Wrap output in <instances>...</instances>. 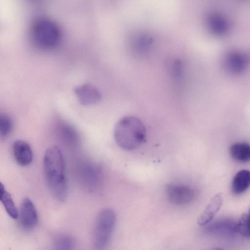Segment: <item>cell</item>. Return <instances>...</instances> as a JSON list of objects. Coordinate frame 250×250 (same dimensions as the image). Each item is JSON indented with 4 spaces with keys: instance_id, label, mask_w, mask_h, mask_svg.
<instances>
[{
    "instance_id": "7",
    "label": "cell",
    "mask_w": 250,
    "mask_h": 250,
    "mask_svg": "<svg viewBox=\"0 0 250 250\" xmlns=\"http://www.w3.org/2000/svg\"><path fill=\"white\" fill-rule=\"evenodd\" d=\"M80 103L83 105H90L98 103L101 95L99 91L92 84L86 83L74 89Z\"/></svg>"
},
{
    "instance_id": "13",
    "label": "cell",
    "mask_w": 250,
    "mask_h": 250,
    "mask_svg": "<svg viewBox=\"0 0 250 250\" xmlns=\"http://www.w3.org/2000/svg\"><path fill=\"white\" fill-rule=\"evenodd\" d=\"M232 158L241 163H246L250 159V146L244 142L236 143L232 145L229 148Z\"/></svg>"
},
{
    "instance_id": "20",
    "label": "cell",
    "mask_w": 250,
    "mask_h": 250,
    "mask_svg": "<svg viewBox=\"0 0 250 250\" xmlns=\"http://www.w3.org/2000/svg\"><path fill=\"white\" fill-rule=\"evenodd\" d=\"M6 191L4 186L0 182V200Z\"/></svg>"
},
{
    "instance_id": "21",
    "label": "cell",
    "mask_w": 250,
    "mask_h": 250,
    "mask_svg": "<svg viewBox=\"0 0 250 250\" xmlns=\"http://www.w3.org/2000/svg\"><path fill=\"white\" fill-rule=\"evenodd\" d=\"M211 250H224V249L220 248H215L212 249Z\"/></svg>"
},
{
    "instance_id": "9",
    "label": "cell",
    "mask_w": 250,
    "mask_h": 250,
    "mask_svg": "<svg viewBox=\"0 0 250 250\" xmlns=\"http://www.w3.org/2000/svg\"><path fill=\"white\" fill-rule=\"evenodd\" d=\"M13 152L17 163L21 166H27L33 160V152L30 145L25 141L18 140L13 145Z\"/></svg>"
},
{
    "instance_id": "10",
    "label": "cell",
    "mask_w": 250,
    "mask_h": 250,
    "mask_svg": "<svg viewBox=\"0 0 250 250\" xmlns=\"http://www.w3.org/2000/svg\"><path fill=\"white\" fill-rule=\"evenodd\" d=\"M248 63L247 55L242 52L234 51L229 53L225 60L226 66L231 73L238 74L243 71Z\"/></svg>"
},
{
    "instance_id": "12",
    "label": "cell",
    "mask_w": 250,
    "mask_h": 250,
    "mask_svg": "<svg viewBox=\"0 0 250 250\" xmlns=\"http://www.w3.org/2000/svg\"><path fill=\"white\" fill-rule=\"evenodd\" d=\"M250 172L246 169L238 171L234 177L231 189L234 194L239 195L244 192L249 187Z\"/></svg>"
},
{
    "instance_id": "2",
    "label": "cell",
    "mask_w": 250,
    "mask_h": 250,
    "mask_svg": "<svg viewBox=\"0 0 250 250\" xmlns=\"http://www.w3.org/2000/svg\"><path fill=\"white\" fill-rule=\"evenodd\" d=\"M114 137L117 145L126 150L136 149L146 139V129L143 123L133 116L121 118L114 128Z\"/></svg>"
},
{
    "instance_id": "3",
    "label": "cell",
    "mask_w": 250,
    "mask_h": 250,
    "mask_svg": "<svg viewBox=\"0 0 250 250\" xmlns=\"http://www.w3.org/2000/svg\"><path fill=\"white\" fill-rule=\"evenodd\" d=\"M116 223V214L112 209L105 208L99 212L93 229L94 250H107Z\"/></svg>"
},
{
    "instance_id": "8",
    "label": "cell",
    "mask_w": 250,
    "mask_h": 250,
    "mask_svg": "<svg viewBox=\"0 0 250 250\" xmlns=\"http://www.w3.org/2000/svg\"><path fill=\"white\" fill-rule=\"evenodd\" d=\"M223 203V196L222 193L214 195L198 217L197 224L200 226H204L210 222L221 208Z\"/></svg>"
},
{
    "instance_id": "19",
    "label": "cell",
    "mask_w": 250,
    "mask_h": 250,
    "mask_svg": "<svg viewBox=\"0 0 250 250\" xmlns=\"http://www.w3.org/2000/svg\"><path fill=\"white\" fill-rule=\"evenodd\" d=\"M182 73V63L179 60L174 61L172 66V74L175 79H179Z\"/></svg>"
},
{
    "instance_id": "15",
    "label": "cell",
    "mask_w": 250,
    "mask_h": 250,
    "mask_svg": "<svg viewBox=\"0 0 250 250\" xmlns=\"http://www.w3.org/2000/svg\"><path fill=\"white\" fill-rule=\"evenodd\" d=\"M234 231L243 236L250 237V216L249 214L245 213L241 215L238 222L235 224Z\"/></svg>"
},
{
    "instance_id": "17",
    "label": "cell",
    "mask_w": 250,
    "mask_h": 250,
    "mask_svg": "<svg viewBox=\"0 0 250 250\" xmlns=\"http://www.w3.org/2000/svg\"><path fill=\"white\" fill-rule=\"evenodd\" d=\"M13 123L11 118L7 115L0 113V136L5 137L12 130Z\"/></svg>"
},
{
    "instance_id": "6",
    "label": "cell",
    "mask_w": 250,
    "mask_h": 250,
    "mask_svg": "<svg viewBox=\"0 0 250 250\" xmlns=\"http://www.w3.org/2000/svg\"><path fill=\"white\" fill-rule=\"evenodd\" d=\"M18 218L20 225L25 229H31L37 225L38 213L34 204L28 198L22 200Z\"/></svg>"
},
{
    "instance_id": "16",
    "label": "cell",
    "mask_w": 250,
    "mask_h": 250,
    "mask_svg": "<svg viewBox=\"0 0 250 250\" xmlns=\"http://www.w3.org/2000/svg\"><path fill=\"white\" fill-rule=\"evenodd\" d=\"M74 246L73 238L69 235L62 234L57 238L54 250H74Z\"/></svg>"
},
{
    "instance_id": "1",
    "label": "cell",
    "mask_w": 250,
    "mask_h": 250,
    "mask_svg": "<svg viewBox=\"0 0 250 250\" xmlns=\"http://www.w3.org/2000/svg\"><path fill=\"white\" fill-rule=\"evenodd\" d=\"M43 173L51 195L59 201L67 196L68 186L63 154L59 147L53 146L46 151L43 161Z\"/></svg>"
},
{
    "instance_id": "18",
    "label": "cell",
    "mask_w": 250,
    "mask_h": 250,
    "mask_svg": "<svg viewBox=\"0 0 250 250\" xmlns=\"http://www.w3.org/2000/svg\"><path fill=\"white\" fill-rule=\"evenodd\" d=\"M74 131L70 126L63 125L62 129L63 138L71 143L75 141L77 138V134Z\"/></svg>"
},
{
    "instance_id": "11",
    "label": "cell",
    "mask_w": 250,
    "mask_h": 250,
    "mask_svg": "<svg viewBox=\"0 0 250 250\" xmlns=\"http://www.w3.org/2000/svg\"><path fill=\"white\" fill-rule=\"evenodd\" d=\"M207 23L209 30L216 35H222L225 33L229 27L227 19L218 13L210 14L208 17Z\"/></svg>"
},
{
    "instance_id": "5",
    "label": "cell",
    "mask_w": 250,
    "mask_h": 250,
    "mask_svg": "<svg viewBox=\"0 0 250 250\" xmlns=\"http://www.w3.org/2000/svg\"><path fill=\"white\" fill-rule=\"evenodd\" d=\"M166 190L168 200L175 205L188 204L193 200L195 196L194 189L188 185L168 184Z\"/></svg>"
},
{
    "instance_id": "4",
    "label": "cell",
    "mask_w": 250,
    "mask_h": 250,
    "mask_svg": "<svg viewBox=\"0 0 250 250\" xmlns=\"http://www.w3.org/2000/svg\"><path fill=\"white\" fill-rule=\"evenodd\" d=\"M32 35L37 44L46 49L56 46L60 39V32L57 25L45 19L35 22L32 28Z\"/></svg>"
},
{
    "instance_id": "14",
    "label": "cell",
    "mask_w": 250,
    "mask_h": 250,
    "mask_svg": "<svg viewBox=\"0 0 250 250\" xmlns=\"http://www.w3.org/2000/svg\"><path fill=\"white\" fill-rule=\"evenodd\" d=\"M0 201L2 203L7 214L13 219L18 218L19 210L11 194L6 191Z\"/></svg>"
}]
</instances>
